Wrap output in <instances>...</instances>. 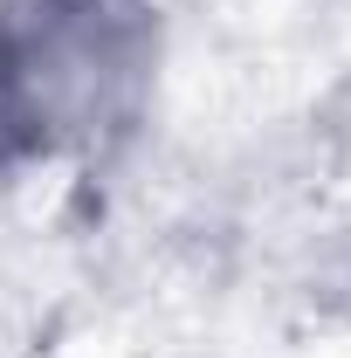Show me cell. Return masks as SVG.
<instances>
[{
	"instance_id": "cell-1",
	"label": "cell",
	"mask_w": 351,
	"mask_h": 358,
	"mask_svg": "<svg viewBox=\"0 0 351 358\" xmlns=\"http://www.w3.org/2000/svg\"><path fill=\"white\" fill-rule=\"evenodd\" d=\"M166 62L159 0H0V166L76 173L145 124Z\"/></svg>"
}]
</instances>
